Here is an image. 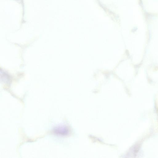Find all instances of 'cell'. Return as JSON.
Instances as JSON below:
<instances>
[{"label":"cell","mask_w":158,"mask_h":158,"mask_svg":"<svg viewBox=\"0 0 158 158\" xmlns=\"http://www.w3.org/2000/svg\"><path fill=\"white\" fill-rule=\"evenodd\" d=\"M53 131L55 134L60 136H64L66 135L68 132L66 128L61 126H58L55 128Z\"/></svg>","instance_id":"cell-1"}]
</instances>
